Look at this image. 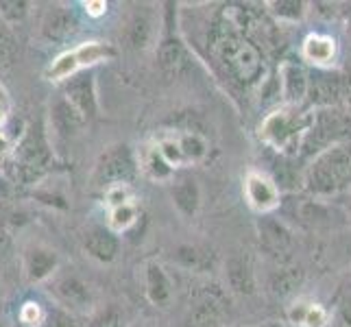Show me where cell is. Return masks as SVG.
I'll list each match as a JSON object with an SVG mask.
<instances>
[{"label":"cell","instance_id":"obj_1","mask_svg":"<svg viewBox=\"0 0 351 327\" xmlns=\"http://www.w3.org/2000/svg\"><path fill=\"white\" fill-rule=\"evenodd\" d=\"M236 11L238 9L232 7L223 9L221 20L210 33V42L229 79L242 88H251L258 86L264 77V57L260 48L242 35V24L236 20Z\"/></svg>","mask_w":351,"mask_h":327},{"label":"cell","instance_id":"obj_2","mask_svg":"<svg viewBox=\"0 0 351 327\" xmlns=\"http://www.w3.org/2000/svg\"><path fill=\"white\" fill-rule=\"evenodd\" d=\"M304 188L317 199L347 192L351 188V144L338 142L314 155L304 175Z\"/></svg>","mask_w":351,"mask_h":327},{"label":"cell","instance_id":"obj_3","mask_svg":"<svg viewBox=\"0 0 351 327\" xmlns=\"http://www.w3.org/2000/svg\"><path fill=\"white\" fill-rule=\"evenodd\" d=\"M312 116L301 107H282L275 109L262 120L260 138L280 153H297L304 149L308 131L312 127Z\"/></svg>","mask_w":351,"mask_h":327},{"label":"cell","instance_id":"obj_4","mask_svg":"<svg viewBox=\"0 0 351 327\" xmlns=\"http://www.w3.org/2000/svg\"><path fill=\"white\" fill-rule=\"evenodd\" d=\"M118 57V48L110 42H83L70 51H64L59 57L53 59V64L46 68L44 77L51 83H64L79 72L94 70L96 66L112 62Z\"/></svg>","mask_w":351,"mask_h":327},{"label":"cell","instance_id":"obj_5","mask_svg":"<svg viewBox=\"0 0 351 327\" xmlns=\"http://www.w3.org/2000/svg\"><path fill=\"white\" fill-rule=\"evenodd\" d=\"M138 157L127 142H118L107 147L99 160L94 162L92 171V186L107 190L112 186H129L138 177Z\"/></svg>","mask_w":351,"mask_h":327},{"label":"cell","instance_id":"obj_6","mask_svg":"<svg viewBox=\"0 0 351 327\" xmlns=\"http://www.w3.org/2000/svg\"><path fill=\"white\" fill-rule=\"evenodd\" d=\"M166 7L168 9L164 16V33L160 38V44H157V64H160L166 77H181L192 70V62L195 59H192L190 48L181 40V35L177 31V22H175L177 11L173 9L175 5L168 3Z\"/></svg>","mask_w":351,"mask_h":327},{"label":"cell","instance_id":"obj_7","mask_svg":"<svg viewBox=\"0 0 351 327\" xmlns=\"http://www.w3.org/2000/svg\"><path fill=\"white\" fill-rule=\"evenodd\" d=\"M51 160H53V153L48 149L44 127L42 125L29 127L27 133H24V138L16 147V162H18L16 168L20 171V177L31 184L33 179H38L46 171Z\"/></svg>","mask_w":351,"mask_h":327},{"label":"cell","instance_id":"obj_8","mask_svg":"<svg viewBox=\"0 0 351 327\" xmlns=\"http://www.w3.org/2000/svg\"><path fill=\"white\" fill-rule=\"evenodd\" d=\"M62 96L72 105V109L83 118V123H92L99 118L101 105H99V90H96L94 70L79 72L62 83Z\"/></svg>","mask_w":351,"mask_h":327},{"label":"cell","instance_id":"obj_9","mask_svg":"<svg viewBox=\"0 0 351 327\" xmlns=\"http://www.w3.org/2000/svg\"><path fill=\"white\" fill-rule=\"evenodd\" d=\"M242 192H245V201L249 208L258 214H264V216L275 212L282 203V195H280V188L275 184V179H271L262 171L247 173Z\"/></svg>","mask_w":351,"mask_h":327},{"label":"cell","instance_id":"obj_10","mask_svg":"<svg viewBox=\"0 0 351 327\" xmlns=\"http://www.w3.org/2000/svg\"><path fill=\"white\" fill-rule=\"evenodd\" d=\"M59 271V253L44 245H31L22 251V275L29 284H42Z\"/></svg>","mask_w":351,"mask_h":327},{"label":"cell","instance_id":"obj_11","mask_svg":"<svg viewBox=\"0 0 351 327\" xmlns=\"http://www.w3.org/2000/svg\"><path fill=\"white\" fill-rule=\"evenodd\" d=\"M53 293L64 310L72 312H88L92 308V290L81 280L79 275L68 273L53 277Z\"/></svg>","mask_w":351,"mask_h":327},{"label":"cell","instance_id":"obj_12","mask_svg":"<svg viewBox=\"0 0 351 327\" xmlns=\"http://www.w3.org/2000/svg\"><path fill=\"white\" fill-rule=\"evenodd\" d=\"M171 262L188 273H212L219 266V256L208 245L199 242H184L177 245L171 253Z\"/></svg>","mask_w":351,"mask_h":327},{"label":"cell","instance_id":"obj_13","mask_svg":"<svg viewBox=\"0 0 351 327\" xmlns=\"http://www.w3.org/2000/svg\"><path fill=\"white\" fill-rule=\"evenodd\" d=\"M79 29V20L75 16V11L64 7V5H55L44 14L42 18V27L40 33L46 42H66L68 38L77 33Z\"/></svg>","mask_w":351,"mask_h":327},{"label":"cell","instance_id":"obj_14","mask_svg":"<svg viewBox=\"0 0 351 327\" xmlns=\"http://www.w3.org/2000/svg\"><path fill=\"white\" fill-rule=\"evenodd\" d=\"M83 251L99 264H112L120 253V236L110 227H92L83 236Z\"/></svg>","mask_w":351,"mask_h":327},{"label":"cell","instance_id":"obj_15","mask_svg":"<svg viewBox=\"0 0 351 327\" xmlns=\"http://www.w3.org/2000/svg\"><path fill=\"white\" fill-rule=\"evenodd\" d=\"M144 293L155 308H166L173 299V282L162 264L147 262L144 266Z\"/></svg>","mask_w":351,"mask_h":327},{"label":"cell","instance_id":"obj_16","mask_svg":"<svg viewBox=\"0 0 351 327\" xmlns=\"http://www.w3.org/2000/svg\"><path fill=\"white\" fill-rule=\"evenodd\" d=\"M301 55H304L306 62H310L314 68L328 70L332 68V64L338 57V44L332 35L325 33H312L304 40V46H301Z\"/></svg>","mask_w":351,"mask_h":327},{"label":"cell","instance_id":"obj_17","mask_svg":"<svg viewBox=\"0 0 351 327\" xmlns=\"http://www.w3.org/2000/svg\"><path fill=\"white\" fill-rule=\"evenodd\" d=\"M280 86H282V96L286 105L299 107V103L308 96L310 81H308L306 70L299 64L284 62L280 68Z\"/></svg>","mask_w":351,"mask_h":327},{"label":"cell","instance_id":"obj_18","mask_svg":"<svg viewBox=\"0 0 351 327\" xmlns=\"http://www.w3.org/2000/svg\"><path fill=\"white\" fill-rule=\"evenodd\" d=\"M225 301L219 293H203L199 301L190 308L192 327H219L225 321Z\"/></svg>","mask_w":351,"mask_h":327},{"label":"cell","instance_id":"obj_19","mask_svg":"<svg viewBox=\"0 0 351 327\" xmlns=\"http://www.w3.org/2000/svg\"><path fill=\"white\" fill-rule=\"evenodd\" d=\"M225 277L229 288L238 295L256 293V273H253L251 260L247 256H232L225 262Z\"/></svg>","mask_w":351,"mask_h":327},{"label":"cell","instance_id":"obj_20","mask_svg":"<svg viewBox=\"0 0 351 327\" xmlns=\"http://www.w3.org/2000/svg\"><path fill=\"white\" fill-rule=\"evenodd\" d=\"M171 197H173L177 212L184 218H188V221H192V218L197 216V212L201 208V201H203L201 186L197 184V179H192V177L179 179L177 184H173Z\"/></svg>","mask_w":351,"mask_h":327},{"label":"cell","instance_id":"obj_21","mask_svg":"<svg viewBox=\"0 0 351 327\" xmlns=\"http://www.w3.org/2000/svg\"><path fill=\"white\" fill-rule=\"evenodd\" d=\"M173 138L177 142V147H179L181 162H184V166L201 164L210 153V142L199 131H192V129L173 131Z\"/></svg>","mask_w":351,"mask_h":327},{"label":"cell","instance_id":"obj_22","mask_svg":"<svg viewBox=\"0 0 351 327\" xmlns=\"http://www.w3.org/2000/svg\"><path fill=\"white\" fill-rule=\"evenodd\" d=\"M136 157H138V171L147 179L162 184V181H171L175 177V168L164 160L162 153L155 149V144L142 147L140 153H136Z\"/></svg>","mask_w":351,"mask_h":327},{"label":"cell","instance_id":"obj_23","mask_svg":"<svg viewBox=\"0 0 351 327\" xmlns=\"http://www.w3.org/2000/svg\"><path fill=\"white\" fill-rule=\"evenodd\" d=\"M260 240L266 251L275 253V256H280V253H288L290 247H293V238H290V232L280 223L275 221V218H262L260 225Z\"/></svg>","mask_w":351,"mask_h":327},{"label":"cell","instance_id":"obj_24","mask_svg":"<svg viewBox=\"0 0 351 327\" xmlns=\"http://www.w3.org/2000/svg\"><path fill=\"white\" fill-rule=\"evenodd\" d=\"M288 319L297 327H328L330 312L317 301H297L295 306H290Z\"/></svg>","mask_w":351,"mask_h":327},{"label":"cell","instance_id":"obj_25","mask_svg":"<svg viewBox=\"0 0 351 327\" xmlns=\"http://www.w3.org/2000/svg\"><path fill=\"white\" fill-rule=\"evenodd\" d=\"M51 125L59 136L70 138V136H75L86 123H83V118L72 109V105L64 99V96H59L51 107Z\"/></svg>","mask_w":351,"mask_h":327},{"label":"cell","instance_id":"obj_26","mask_svg":"<svg viewBox=\"0 0 351 327\" xmlns=\"http://www.w3.org/2000/svg\"><path fill=\"white\" fill-rule=\"evenodd\" d=\"M127 44L136 51H144L153 38V22L147 14H136L127 24Z\"/></svg>","mask_w":351,"mask_h":327},{"label":"cell","instance_id":"obj_27","mask_svg":"<svg viewBox=\"0 0 351 327\" xmlns=\"http://www.w3.org/2000/svg\"><path fill=\"white\" fill-rule=\"evenodd\" d=\"M140 212H138V205L136 203H123L118 208L110 210V229L114 234H125L129 229L138 223Z\"/></svg>","mask_w":351,"mask_h":327},{"label":"cell","instance_id":"obj_28","mask_svg":"<svg viewBox=\"0 0 351 327\" xmlns=\"http://www.w3.org/2000/svg\"><path fill=\"white\" fill-rule=\"evenodd\" d=\"M266 7L277 20L284 22H299L308 11V5L301 3V0H273V3H266Z\"/></svg>","mask_w":351,"mask_h":327},{"label":"cell","instance_id":"obj_29","mask_svg":"<svg viewBox=\"0 0 351 327\" xmlns=\"http://www.w3.org/2000/svg\"><path fill=\"white\" fill-rule=\"evenodd\" d=\"M18 321L22 327H46L48 321V310L35 299L22 301V306L18 310Z\"/></svg>","mask_w":351,"mask_h":327},{"label":"cell","instance_id":"obj_30","mask_svg":"<svg viewBox=\"0 0 351 327\" xmlns=\"http://www.w3.org/2000/svg\"><path fill=\"white\" fill-rule=\"evenodd\" d=\"M29 7L31 3H27V0H0V18L7 24L22 22L29 14Z\"/></svg>","mask_w":351,"mask_h":327},{"label":"cell","instance_id":"obj_31","mask_svg":"<svg viewBox=\"0 0 351 327\" xmlns=\"http://www.w3.org/2000/svg\"><path fill=\"white\" fill-rule=\"evenodd\" d=\"M88 327H125V321H123V314H120L116 308H107L96 314V317L88 323Z\"/></svg>","mask_w":351,"mask_h":327},{"label":"cell","instance_id":"obj_32","mask_svg":"<svg viewBox=\"0 0 351 327\" xmlns=\"http://www.w3.org/2000/svg\"><path fill=\"white\" fill-rule=\"evenodd\" d=\"M103 192H105V201H107V205H110V210L118 208V205H123V203L133 201L129 186H112V188H107Z\"/></svg>","mask_w":351,"mask_h":327},{"label":"cell","instance_id":"obj_33","mask_svg":"<svg viewBox=\"0 0 351 327\" xmlns=\"http://www.w3.org/2000/svg\"><path fill=\"white\" fill-rule=\"evenodd\" d=\"M46 327H77L75 323V317L64 310V308H57L55 312L48 310V321H46Z\"/></svg>","mask_w":351,"mask_h":327},{"label":"cell","instance_id":"obj_34","mask_svg":"<svg viewBox=\"0 0 351 327\" xmlns=\"http://www.w3.org/2000/svg\"><path fill=\"white\" fill-rule=\"evenodd\" d=\"M16 57V42L9 33H0V66H9Z\"/></svg>","mask_w":351,"mask_h":327},{"label":"cell","instance_id":"obj_35","mask_svg":"<svg viewBox=\"0 0 351 327\" xmlns=\"http://www.w3.org/2000/svg\"><path fill=\"white\" fill-rule=\"evenodd\" d=\"M81 7L86 9V14L88 18H94V20H99L107 14V5L105 0H88V3H81Z\"/></svg>","mask_w":351,"mask_h":327},{"label":"cell","instance_id":"obj_36","mask_svg":"<svg viewBox=\"0 0 351 327\" xmlns=\"http://www.w3.org/2000/svg\"><path fill=\"white\" fill-rule=\"evenodd\" d=\"M9 249H11V238H9V234H7V229H5V227H0V269H3V264H5V260H7ZM0 273H3V271H0Z\"/></svg>","mask_w":351,"mask_h":327},{"label":"cell","instance_id":"obj_37","mask_svg":"<svg viewBox=\"0 0 351 327\" xmlns=\"http://www.w3.org/2000/svg\"><path fill=\"white\" fill-rule=\"evenodd\" d=\"M7 114H9V105H3V103H0V129H3V125H5Z\"/></svg>","mask_w":351,"mask_h":327},{"label":"cell","instance_id":"obj_38","mask_svg":"<svg viewBox=\"0 0 351 327\" xmlns=\"http://www.w3.org/2000/svg\"><path fill=\"white\" fill-rule=\"evenodd\" d=\"M0 103L3 105H9V94H7V90L0 86Z\"/></svg>","mask_w":351,"mask_h":327},{"label":"cell","instance_id":"obj_39","mask_svg":"<svg viewBox=\"0 0 351 327\" xmlns=\"http://www.w3.org/2000/svg\"><path fill=\"white\" fill-rule=\"evenodd\" d=\"M347 216H349V223H351V188L347 190Z\"/></svg>","mask_w":351,"mask_h":327},{"label":"cell","instance_id":"obj_40","mask_svg":"<svg viewBox=\"0 0 351 327\" xmlns=\"http://www.w3.org/2000/svg\"><path fill=\"white\" fill-rule=\"evenodd\" d=\"M136 327H162V325H147V323H142V325H136Z\"/></svg>","mask_w":351,"mask_h":327},{"label":"cell","instance_id":"obj_41","mask_svg":"<svg viewBox=\"0 0 351 327\" xmlns=\"http://www.w3.org/2000/svg\"><path fill=\"white\" fill-rule=\"evenodd\" d=\"M0 327H7L5 325V319H3V312H0Z\"/></svg>","mask_w":351,"mask_h":327},{"label":"cell","instance_id":"obj_42","mask_svg":"<svg viewBox=\"0 0 351 327\" xmlns=\"http://www.w3.org/2000/svg\"><path fill=\"white\" fill-rule=\"evenodd\" d=\"M347 321H351V306H347Z\"/></svg>","mask_w":351,"mask_h":327},{"label":"cell","instance_id":"obj_43","mask_svg":"<svg viewBox=\"0 0 351 327\" xmlns=\"http://www.w3.org/2000/svg\"><path fill=\"white\" fill-rule=\"evenodd\" d=\"M264 327H280V325H264Z\"/></svg>","mask_w":351,"mask_h":327}]
</instances>
